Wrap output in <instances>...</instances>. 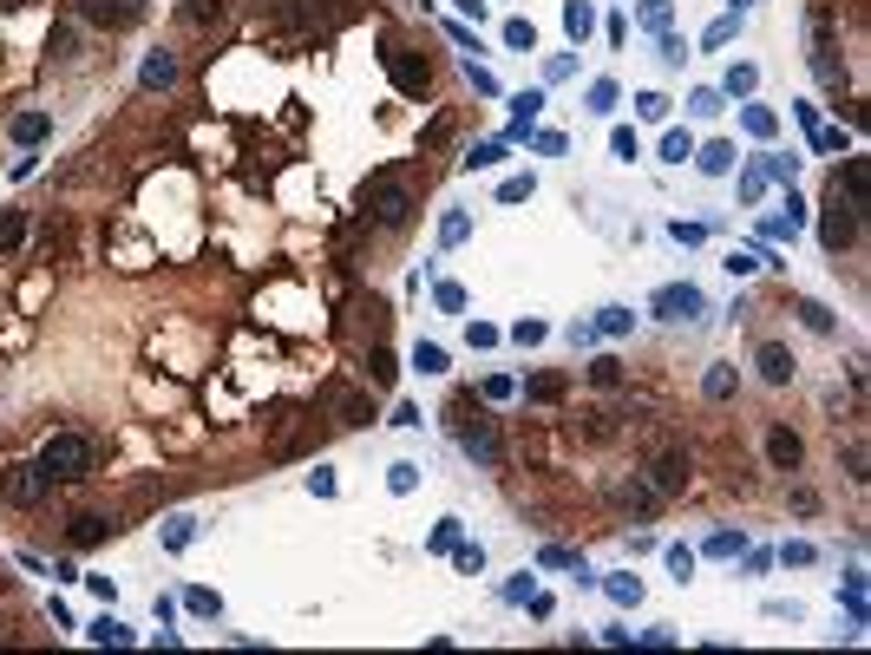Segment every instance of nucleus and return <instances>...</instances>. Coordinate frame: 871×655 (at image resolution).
<instances>
[{"instance_id": "nucleus-18", "label": "nucleus", "mask_w": 871, "mask_h": 655, "mask_svg": "<svg viewBox=\"0 0 871 655\" xmlns=\"http://www.w3.org/2000/svg\"><path fill=\"white\" fill-rule=\"evenodd\" d=\"M223 13H229V0H183V20L191 27H216Z\"/></svg>"}, {"instance_id": "nucleus-24", "label": "nucleus", "mask_w": 871, "mask_h": 655, "mask_svg": "<svg viewBox=\"0 0 871 655\" xmlns=\"http://www.w3.org/2000/svg\"><path fill=\"white\" fill-rule=\"evenodd\" d=\"M701 394H708V400H727V394H734V367H708V380H701Z\"/></svg>"}, {"instance_id": "nucleus-6", "label": "nucleus", "mask_w": 871, "mask_h": 655, "mask_svg": "<svg viewBox=\"0 0 871 655\" xmlns=\"http://www.w3.org/2000/svg\"><path fill=\"white\" fill-rule=\"evenodd\" d=\"M701 308H708V301H701L695 282H668V289H656V315L662 322H695Z\"/></svg>"}, {"instance_id": "nucleus-22", "label": "nucleus", "mask_w": 871, "mask_h": 655, "mask_svg": "<svg viewBox=\"0 0 871 655\" xmlns=\"http://www.w3.org/2000/svg\"><path fill=\"white\" fill-rule=\"evenodd\" d=\"M590 380H596V387H623V361H616V355H596V361H590Z\"/></svg>"}, {"instance_id": "nucleus-56", "label": "nucleus", "mask_w": 871, "mask_h": 655, "mask_svg": "<svg viewBox=\"0 0 871 655\" xmlns=\"http://www.w3.org/2000/svg\"><path fill=\"white\" fill-rule=\"evenodd\" d=\"M0 7H27V0H0Z\"/></svg>"}, {"instance_id": "nucleus-34", "label": "nucleus", "mask_w": 871, "mask_h": 655, "mask_svg": "<svg viewBox=\"0 0 871 655\" xmlns=\"http://www.w3.org/2000/svg\"><path fill=\"white\" fill-rule=\"evenodd\" d=\"M387 485H393V492H413V485H420V465H407V459L387 465Z\"/></svg>"}, {"instance_id": "nucleus-46", "label": "nucleus", "mask_w": 871, "mask_h": 655, "mask_svg": "<svg viewBox=\"0 0 871 655\" xmlns=\"http://www.w3.org/2000/svg\"><path fill=\"white\" fill-rule=\"evenodd\" d=\"M465 230H472V223H465V216H459V210H452V216H446V223H439V243H465Z\"/></svg>"}, {"instance_id": "nucleus-38", "label": "nucleus", "mask_w": 871, "mask_h": 655, "mask_svg": "<svg viewBox=\"0 0 871 655\" xmlns=\"http://www.w3.org/2000/svg\"><path fill=\"white\" fill-rule=\"evenodd\" d=\"M20 230H27V223H20V210H0V249H13V243H20Z\"/></svg>"}, {"instance_id": "nucleus-40", "label": "nucleus", "mask_w": 871, "mask_h": 655, "mask_svg": "<svg viewBox=\"0 0 871 655\" xmlns=\"http://www.w3.org/2000/svg\"><path fill=\"white\" fill-rule=\"evenodd\" d=\"M734 550H741V531H714L708 537V558H734Z\"/></svg>"}, {"instance_id": "nucleus-3", "label": "nucleus", "mask_w": 871, "mask_h": 655, "mask_svg": "<svg viewBox=\"0 0 871 655\" xmlns=\"http://www.w3.org/2000/svg\"><path fill=\"white\" fill-rule=\"evenodd\" d=\"M0 498H7V505H20V511H33V505H46V498H53V479L40 472V459H33V465H7V472H0Z\"/></svg>"}, {"instance_id": "nucleus-21", "label": "nucleus", "mask_w": 871, "mask_h": 655, "mask_svg": "<svg viewBox=\"0 0 871 655\" xmlns=\"http://www.w3.org/2000/svg\"><path fill=\"white\" fill-rule=\"evenodd\" d=\"M564 27H571V40H583V33L596 27V13H590V0H564Z\"/></svg>"}, {"instance_id": "nucleus-8", "label": "nucleus", "mask_w": 871, "mask_h": 655, "mask_svg": "<svg viewBox=\"0 0 871 655\" xmlns=\"http://www.w3.org/2000/svg\"><path fill=\"white\" fill-rule=\"evenodd\" d=\"M112 531H119V525H112L105 511H79L73 525H66V544H73V550H92V544H105Z\"/></svg>"}, {"instance_id": "nucleus-35", "label": "nucleus", "mask_w": 871, "mask_h": 655, "mask_svg": "<svg viewBox=\"0 0 871 655\" xmlns=\"http://www.w3.org/2000/svg\"><path fill=\"white\" fill-rule=\"evenodd\" d=\"M603 590H610L616 603H642V583H635V577H610Z\"/></svg>"}, {"instance_id": "nucleus-47", "label": "nucleus", "mask_w": 871, "mask_h": 655, "mask_svg": "<svg viewBox=\"0 0 871 655\" xmlns=\"http://www.w3.org/2000/svg\"><path fill=\"white\" fill-rule=\"evenodd\" d=\"M511 341H517V347H538V341H544V322H517Z\"/></svg>"}, {"instance_id": "nucleus-33", "label": "nucleus", "mask_w": 871, "mask_h": 655, "mask_svg": "<svg viewBox=\"0 0 871 655\" xmlns=\"http://www.w3.org/2000/svg\"><path fill=\"white\" fill-rule=\"evenodd\" d=\"M635 112H642L649 125H662V119H668V98H662V92H642V98H635Z\"/></svg>"}, {"instance_id": "nucleus-53", "label": "nucleus", "mask_w": 871, "mask_h": 655, "mask_svg": "<svg viewBox=\"0 0 871 655\" xmlns=\"http://www.w3.org/2000/svg\"><path fill=\"white\" fill-rule=\"evenodd\" d=\"M439 308H452V315L465 308V289H459V282H439Z\"/></svg>"}, {"instance_id": "nucleus-30", "label": "nucleus", "mask_w": 871, "mask_h": 655, "mask_svg": "<svg viewBox=\"0 0 871 655\" xmlns=\"http://www.w3.org/2000/svg\"><path fill=\"white\" fill-rule=\"evenodd\" d=\"M191 537H197V518H171V525H164V544L171 550H183Z\"/></svg>"}, {"instance_id": "nucleus-11", "label": "nucleus", "mask_w": 871, "mask_h": 655, "mask_svg": "<svg viewBox=\"0 0 871 655\" xmlns=\"http://www.w3.org/2000/svg\"><path fill=\"white\" fill-rule=\"evenodd\" d=\"M832 191H839L852 210H865V197H871V171H865V158H845V171L832 177Z\"/></svg>"}, {"instance_id": "nucleus-44", "label": "nucleus", "mask_w": 871, "mask_h": 655, "mask_svg": "<svg viewBox=\"0 0 871 655\" xmlns=\"http://www.w3.org/2000/svg\"><path fill=\"white\" fill-rule=\"evenodd\" d=\"M498 158H505V144H478V151H472V158H465V164H472V171H492Z\"/></svg>"}, {"instance_id": "nucleus-32", "label": "nucleus", "mask_w": 871, "mask_h": 655, "mask_svg": "<svg viewBox=\"0 0 871 655\" xmlns=\"http://www.w3.org/2000/svg\"><path fill=\"white\" fill-rule=\"evenodd\" d=\"M446 138H452V112H439V119H432V125L420 131V144H426V151H439Z\"/></svg>"}, {"instance_id": "nucleus-16", "label": "nucleus", "mask_w": 871, "mask_h": 655, "mask_svg": "<svg viewBox=\"0 0 871 655\" xmlns=\"http://www.w3.org/2000/svg\"><path fill=\"white\" fill-rule=\"evenodd\" d=\"M393 380H400V361L387 347H374V355H367V387H393Z\"/></svg>"}, {"instance_id": "nucleus-54", "label": "nucleus", "mask_w": 871, "mask_h": 655, "mask_svg": "<svg viewBox=\"0 0 871 655\" xmlns=\"http://www.w3.org/2000/svg\"><path fill=\"white\" fill-rule=\"evenodd\" d=\"M662 59H668V66H681V59H688V46H681L675 33H662Z\"/></svg>"}, {"instance_id": "nucleus-45", "label": "nucleus", "mask_w": 871, "mask_h": 655, "mask_svg": "<svg viewBox=\"0 0 871 655\" xmlns=\"http://www.w3.org/2000/svg\"><path fill=\"white\" fill-rule=\"evenodd\" d=\"M734 27H741V13H734V20H714L708 33H701V40H708V46H727V40H734Z\"/></svg>"}, {"instance_id": "nucleus-1", "label": "nucleus", "mask_w": 871, "mask_h": 655, "mask_svg": "<svg viewBox=\"0 0 871 655\" xmlns=\"http://www.w3.org/2000/svg\"><path fill=\"white\" fill-rule=\"evenodd\" d=\"M92 465H98V446L86 440V433H53V440L40 446V472L53 479V485H79V479H92Z\"/></svg>"}, {"instance_id": "nucleus-51", "label": "nucleus", "mask_w": 871, "mask_h": 655, "mask_svg": "<svg viewBox=\"0 0 871 655\" xmlns=\"http://www.w3.org/2000/svg\"><path fill=\"white\" fill-rule=\"evenodd\" d=\"M668 570H675V583H681V577L695 570V550H681V544H675V550H668Z\"/></svg>"}, {"instance_id": "nucleus-42", "label": "nucleus", "mask_w": 871, "mask_h": 655, "mask_svg": "<svg viewBox=\"0 0 871 655\" xmlns=\"http://www.w3.org/2000/svg\"><path fill=\"white\" fill-rule=\"evenodd\" d=\"M590 112H616V86H610V79H596V86H590Z\"/></svg>"}, {"instance_id": "nucleus-13", "label": "nucleus", "mask_w": 871, "mask_h": 655, "mask_svg": "<svg viewBox=\"0 0 871 655\" xmlns=\"http://www.w3.org/2000/svg\"><path fill=\"white\" fill-rule=\"evenodd\" d=\"M766 459L780 465V472H793L799 459H806V446H799V433H786V426H774L766 433Z\"/></svg>"}, {"instance_id": "nucleus-26", "label": "nucleus", "mask_w": 871, "mask_h": 655, "mask_svg": "<svg viewBox=\"0 0 871 655\" xmlns=\"http://www.w3.org/2000/svg\"><path fill=\"white\" fill-rule=\"evenodd\" d=\"M662 158H668V164L695 158V138H688V131H668V138H662Z\"/></svg>"}, {"instance_id": "nucleus-27", "label": "nucleus", "mask_w": 871, "mask_h": 655, "mask_svg": "<svg viewBox=\"0 0 871 655\" xmlns=\"http://www.w3.org/2000/svg\"><path fill=\"white\" fill-rule=\"evenodd\" d=\"M92 643H112V649H125V643H131V629H125V623H112V616H98Z\"/></svg>"}, {"instance_id": "nucleus-25", "label": "nucleus", "mask_w": 871, "mask_h": 655, "mask_svg": "<svg viewBox=\"0 0 871 655\" xmlns=\"http://www.w3.org/2000/svg\"><path fill=\"white\" fill-rule=\"evenodd\" d=\"M525 394L538 400V407H550V400H564V380H557V374H538V380H531Z\"/></svg>"}, {"instance_id": "nucleus-10", "label": "nucleus", "mask_w": 871, "mask_h": 655, "mask_svg": "<svg viewBox=\"0 0 871 655\" xmlns=\"http://www.w3.org/2000/svg\"><path fill=\"white\" fill-rule=\"evenodd\" d=\"M86 20H98V27H131L138 20V0H73Z\"/></svg>"}, {"instance_id": "nucleus-9", "label": "nucleus", "mask_w": 871, "mask_h": 655, "mask_svg": "<svg viewBox=\"0 0 871 655\" xmlns=\"http://www.w3.org/2000/svg\"><path fill=\"white\" fill-rule=\"evenodd\" d=\"M813 73H819V86H839V59H832V27H826V13H813Z\"/></svg>"}, {"instance_id": "nucleus-48", "label": "nucleus", "mask_w": 871, "mask_h": 655, "mask_svg": "<svg viewBox=\"0 0 871 655\" xmlns=\"http://www.w3.org/2000/svg\"><path fill=\"white\" fill-rule=\"evenodd\" d=\"M813 144H819V151H845V131H832V125H813Z\"/></svg>"}, {"instance_id": "nucleus-15", "label": "nucleus", "mask_w": 871, "mask_h": 655, "mask_svg": "<svg viewBox=\"0 0 871 655\" xmlns=\"http://www.w3.org/2000/svg\"><path fill=\"white\" fill-rule=\"evenodd\" d=\"M7 131H13V144H40L46 131H53V119H46V112H13Z\"/></svg>"}, {"instance_id": "nucleus-2", "label": "nucleus", "mask_w": 871, "mask_h": 655, "mask_svg": "<svg viewBox=\"0 0 871 655\" xmlns=\"http://www.w3.org/2000/svg\"><path fill=\"white\" fill-rule=\"evenodd\" d=\"M367 216L380 230H407L413 223V191L400 177H367Z\"/></svg>"}, {"instance_id": "nucleus-4", "label": "nucleus", "mask_w": 871, "mask_h": 655, "mask_svg": "<svg viewBox=\"0 0 871 655\" xmlns=\"http://www.w3.org/2000/svg\"><path fill=\"white\" fill-rule=\"evenodd\" d=\"M859 216H865V210H852L845 197L832 191V197H826V216H819V243H826L832 256H839V249H852V243H859Z\"/></svg>"}, {"instance_id": "nucleus-55", "label": "nucleus", "mask_w": 871, "mask_h": 655, "mask_svg": "<svg viewBox=\"0 0 871 655\" xmlns=\"http://www.w3.org/2000/svg\"><path fill=\"white\" fill-rule=\"evenodd\" d=\"M452 550H459V570H478V564H485V550H478V544H452Z\"/></svg>"}, {"instance_id": "nucleus-7", "label": "nucleus", "mask_w": 871, "mask_h": 655, "mask_svg": "<svg viewBox=\"0 0 871 655\" xmlns=\"http://www.w3.org/2000/svg\"><path fill=\"white\" fill-rule=\"evenodd\" d=\"M459 446H465V459H478V465H498V459H505V446H498V433L485 426V419H465V426H459Z\"/></svg>"}, {"instance_id": "nucleus-37", "label": "nucleus", "mask_w": 871, "mask_h": 655, "mask_svg": "<svg viewBox=\"0 0 871 655\" xmlns=\"http://www.w3.org/2000/svg\"><path fill=\"white\" fill-rule=\"evenodd\" d=\"M753 79H760L753 66H734V73H727V98H747V92H753Z\"/></svg>"}, {"instance_id": "nucleus-49", "label": "nucleus", "mask_w": 871, "mask_h": 655, "mask_svg": "<svg viewBox=\"0 0 871 655\" xmlns=\"http://www.w3.org/2000/svg\"><path fill=\"white\" fill-rule=\"evenodd\" d=\"M413 361H420V374H439V367H446V355L432 341H420V355H413Z\"/></svg>"}, {"instance_id": "nucleus-52", "label": "nucleus", "mask_w": 871, "mask_h": 655, "mask_svg": "<svg viewBox=\"0 0 871 655\" xmlns=\"http://www.w3.org/2000/svg\"><path fill=\"white\" fill-rule=\"evenodd\" d=\"M610 144H616V158H635V131H629V125H616Z\"/></svg>"}, {"instance_id": "nucleus-50", "label": "nucleus", "mask_w": 871, "mask_h": 655, "mask_svg": "<svg viewBox=\"0 0 871 655\" xmlns=\"http://www.w3.org/2000/svg\"><path fill=\"white\" fill-rule=\"evenodd\" d=\"M452 544H459V518H446V525L432 531V550H452Z\"/></svg>"}, {"instance_id": "nucleus-19", "label": "nucleus", "mask_w": 871, "mask_h": 655, "mask_svg": "<svg viewBox=\"0 0 871 655\" xmlns=\"http://www.w3.org/2000/svg\"><path fill=\"white\" fill-rule=\"evenodd\" d=\"M695 164H701L708 177H727V171H734V144H708V151H695Z\"/></svg>"}, {"instance_id": "nucleus-5", "label": "nucleus", "mask_w": 871, "mask_h": 655, "mask_svg": "<svg viewBox=\"0 0 871 655\" xmlns=\"http://www.w3.org/2000/svg\"><path fill=\"white\" fill-rule=\"evenodd\" d=\"M380 59H387V79H393V86L407 92V98H420V92L432 86L426 59H420V53H407V46H387V53H380Z\"/></svg>"}, {"instance_id": "nucleus-29", "label": "nucleus", "mask_w": 871, "mask_h": 655, "mask_svg": "<svg viewBox=\"0 0 871 655\" xmlns=\"http://www.w3.org/2000/svg\"><path fill=\"white\" fill-rule=\"evenodd\" d=\"M799 322L813 334H832V308H819V301H799Z\"/></svg>"}, {"instance_id": "nucleus-14", "label": "nucleus", "mask_w": 871, "mask_h": 655, "mask_svg": "<svg viewBox=\"0 0 871 655\" xmlns=\"http://www.w3.org/2000/svg\"><path fill=\"white\" fill-rule=\"evenodd\" d=\"M753 361H760V380H766V387H786V380H793V355H786L780 341H766Z\"/></svg>"}, {"instance_id": "nucleus-23", "label": "nucleus", "mask_w": 871, "mask_h": 655, "mask_svg": "<svg viewBox=\"0 0 871 655\" xmlns=\"http://www.w3.org/2000/svg\"><path fill=\"white\" fill-rule=\"evenodd\" d=\"M741 125L753 131V138H774V131H780V119H774L766 105H747V112H741Z\"/></svg>"}, {"instance_id": "nucleus-28", "label": "nucleus", "mask_w": 871, "mask_h": 655, "mask_svg": "<svg viewBox=\"0 0 871 655\" xmlns=\"http://www.w3.org/2000/svg\"><path fill=\"white\" fill-rule=\"evenodd\" d=\"M505 46H517V53H531V46H538V27H531V20H511V27H505Z\"/></svg>"}, {"instance_id": "nucleus-20", "label": "nucleus", "mask_w": 871, "mask_h": 655, "mask_svg": "<svg viewBox=\"0 0 871 655\" xmlns=\"http://www.w3.org/2000/svg\"><path fill=\"white\" fill-rule=\"evenodd\" d=\"M334 413H341V426H367V419H374V400H367V394H341V407H334Z\"/></svg>"}, {"instance_id": "nucleus-36", "label": "nucleus", "mask_w": 871, "mask_h": 655, "mask_svg": "<svg viewBox=\"0 0 871 655\" xmlns=\"http://www.w3.org/2000/svg\"><path fill=\"white\" fill-rule=\"evenodd\" d=\"M183 610H191V616H216L223 603H216V590H191V597H183Z\"/></svg>"}, {"instance_id": "nucleus-41", "label": "nucleus", "mask_w": 871, "mask_h": 655, "mask_svg": "<svg viewBox=\"0 0 871 655\" xmlns=\"http://www.w3.org/2000/svg\"><path fill=\"white\" fill-rule=\"evenodd\" d=\"M629 322H635L629 308H603V322H596V328H603V334H629Z\"/></svg>"}, {"instance_id": "nucleus-43", "label": "nucleus", "mask_w": 871, "mask_h": 655, "mask_svg": "<svg viewBox=\"0 0 871 655\" xmlns=\"http://www.w3.org/2000/svg\"><path fill=\"white\" fill-rule=\"evenodd\" d=\"M688 105L701 112V119H714V112H721V92H714V86H701V92L688 98Z\"/></svg>"}, {"instance_id": "nucleus-17", "label": "nucleus", "mask_w": 871, "mask_h": 655, "mask_svg": "<svg viewBox=\"0 0 871 655\" xmlns=\"http://www.w3.org/2000/svg\"><path fill=\"white\" fill-rule=\"evenodd\" d=\"M144 86H151V92L177 86V59H171V53H151V59H144Z\"/></svg>"}, {"instance_id": "nucleus-39", "label": "nucleus", "mask_w": 871, "mask_h": 655, "mask_svg": "<svg viewBox=\"0 0 871 655\" xmlns=\"http://www.w3.org/2000/svg\"><path fill=\"white\" fill-rule=\"evenodd\" d=\"M531 191H538V183H531V177H505V183H498V197H505V204H525Z\"/></svg>"}, {"instance_id": "nucleus-12", "label": "nucleus", "mask_w": 871, "mask_h": 655, "mask_svg": "<svg viewBox=\"0 0 871 655\" xmlns=\"http://www.w3.org/2000/svg\"><path fill=\"white\" fill-rule=\"evenodd\" d=\"M649 485H656V492H681V485H688V459H681V452H656V459H649Z\"/></svg>"}, {"instance_id": "nucleus-31", "label": "nucleus", "mask_w": 871, "mask_h": 655, "mask_svg": "<svg viewBox=\"0 0 871 655\" xmlns=\"http://www.w3.org/2000/svg\"><path fill=\"white\" fill-rule=\"evenodd\" d=\"M668 20H675V7H668V0H642V27L668 33Z\"/></svg>"}]
</instances>
